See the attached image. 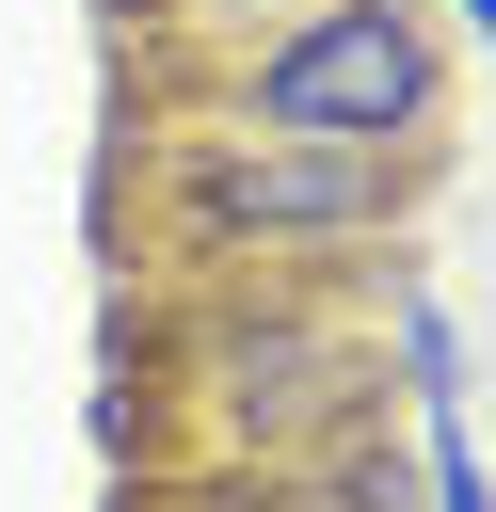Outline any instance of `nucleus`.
Instances as JSON below:
<instances>
[{
    "instance_id": "f257e3e1",
    "label": "nucleus",
    "mask_w": 496,
    "mask_h": 512,
    "mask_svg": "<svg viewBox=\"0 0 496 512\" xmlns=\"http://www.w3.org/2000/svg\"><path fill=\"white\" fill-rule=\"evenodd\" d=\"M160 176V256H192L208 288L240 256H336V240H400L416 192L448 176V144H240V128H160L128 144Z\"/></svg>"
},
{
    "instance_id": "f03ea898",
    "label": "nucleus",
    "mask_w": 496,
    "mask_h": 512,
    "mask_svg": "<svg viewBox=\"0 0 496 512\" xmlns=\"http://www.w3.org/2000/svg\"><path fill=\"white\" fill-rule=\"evenodd\" d=\"M176 80L240 144H448V16L432 0H304Z\"/></svg>"
},
{
    "instance_id": "7ed1b4c3",
    "label": "nucleus",
    "mask_w": 496,
    "mask_h": 512,
    "mask_svg": "<svg viewBox=\"0 0 496 512\" xmlns=\"http://www.w3.org/2000/svg\"><path fill=\"white\" fill-rule=\"evenodd\" d=\"M384 352H400V400H416V432L480 400V368H464V320L432 304V272H416V256H384Z\"/></svg>"
},
{
    "instance_id": "20e7f679",
    "label": "nucleus",
    "mask_w": 496,
    "mask_h": 512,
    "mask_svg": "<svg viewBox=\"0 0 496 512\" xmlns=\"http://www.w3.org/2000/svg\"><path fill=\"white\" fill-rule=\"evenodd\" d=\"M416 496H432V512H496V464L464 448V416H432V432H416Z\"/></svg>"
},
{
    "instance_id": "39448f33",
    "label": "nucleus",
    "mask_w": 496,
    "mask_h": 512,
    "mask_svg": "<svg viewBox=\"0 0 496 512\" xmlns=\"http://www.w3.org/2000/svg\"><path fill=\"white\" fill-rule=\"evenodd\" d=\"M128 16H144V32H224V48H240V32H272V16H304V0H128Z\"/></svg>"
},
{
    "instance_id": "423d86ee",
    "label": "nucleus",
    "mask_w": 496,
    "mask_h": 512,
    "mask_svg": "<svg viewBox=\"0 0 496 512\" xmlns=\"http://www.w3.org/2000/svg\"><path fill=\"white\" fill-rule=\"evenodd\" d=\"M448 16H464V32H480V48H496V0H448Z\"/></svg>"
}]
</instances>
